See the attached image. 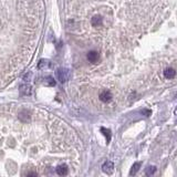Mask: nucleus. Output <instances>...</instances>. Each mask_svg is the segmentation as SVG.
Returning <instances> with one entry per match:
<instances>
[{
  "label": "nucleus",
  "mask_w": 177,
  "mask_h": 177,
  "mask_svg": "<svg viewBox=\"0 0 177 177\" xmlns=\"http://www.w3.org/2000/svg\"><path fill=\"white\" fill-rule=\"evenodd\" d=\"M141 113H142V114H144L145 116H149L152 112H151V110H146V109H145V110H142Z\"/></svg>",
  "instance_id": "4468645a"
},
{
  "label": "nucleus",
  "mask_w": 177,
  "mask_h": 177,
  "mask_svg": "<svg viewBox=\"0 0 177 177\" xmlns=\"http://www.w3.org/2000/svg\"><path fill=\"white\" fill-rule=\"evenodd\" d=\"M176 113H177V110H176Z\"/></svg>",
  "instance_id": "dca6fc26"
},
{
  "label": "nucleus",
  "mask_w": 177,
  "mask_h": 177,
  "mask_svg": "<svg viewBox=\"0 0 177 177\" xmlns=\"http://www.w3.org/2000/svg\"><path fill=\"white\" fill-rule=\"evenodd\" d=\"M87 60L90 62H92V63H95V62L99 60V53H97V51H90L89 53H87Z\"/></svg>",
  "instance_id": "0eeeda50"
},
{
  "label": "nucleus",
  "mask_w": 177,
  "mask_h": 177,
  "mask_svg": "<svg viewBox=\"0 0 177 177\" xmlns=\"http://www.w3.org/2000/svg\"><path fill=\"white\" fill-rule=\"evenodd\" d=\"M50 61L49 60H41V61L38 63V69L39 70H45V69L50 68Z\"/></svg>",
  "instance_id": "9d476101"
},
{
  "label": "nucleus",
  "mask_w": 177,
  "mask_h": 177,
  "mask_svg": "<svg viewBox=\"0 0 177 177\" xmlns=\"http://www.w3.org/2000/svg\"><path fill=\"white\" fill-rule=\"evenodd\" d=\"M55 171H57V174L60 175V176H65V175L68 174V166L64 164L62 165H59L58 167L55 168Z\"/></svg>",
  "instance_id": "39448f33"
},
{
  "label": "nucleus",
  "mask_w": 177,
  "mask_h": 177,
  "mask_svg": "<svg viewBox=\"0 0 177 177\" xmlns=\"http://www.w3.org/2000/svg\"><path fill=\"white\" fill-rule=\"evenodd\" d=\"M100 100L104 103H107L112 100V93L110 91H103L102 93L100 94Z\"/></svg>",
  "instance_id": "20e7f679"
},
{
  "label": "nucleus",
  "mask_w": 177,
  "mask_h": 177,
  "mask_svg": "<svg viewBox=\"0 0 177 177\" xmlns=\"http://www.w3.org/2000/svg\"><path fill=\"white\" fill-rule=\"evenodd\" d=\"M101 132H102V134H103L104 136H105V139H106V143L109 144L110 142H111V139H112V134H111V131H110L109 129H105V127H101Z\"/></svg>",
  "instance_id": "1a4fd4ad"
},
{
  "label": "nucleus",
  "mask_w": 177,
  "mask_h": 177,
  "mask_svg": "<svg viewBox=\"0 0 177 177\" xmlns=\"http://www.w3.org/2000/svg\"><path fill=\"white\" fill-rule=\"evenodd\" d=\"M45 83L48 84V85H50V87H54L55 85V80L52 77H48L47 79H45Z\"/></svg>",
  "instance_id": "ddd939ff"
},
{
  "label": "nucleus",
  "mask_w": 177,
  "mask_h": 177,
  "mask_svg": "<svg viewBox=\"0 0 177 177\" xmlns=\"http://www.w3.org/2000/svg\"><path fill=\"white\" fill-rule=\"evenodd\" d=\"M31 75H32V74L30 73H28V74H26V75H25V77H23V80L25 81H30V77H31Z\"/></svg>",
  "instance_id": "2eb2a0df"
},
{
  "label": "nucleus",
  "mask_w": 177,
  "mask_h": 177,
  "mask_svg": "<svg viewBox=\"0 0 177 177\" xmlns=\"http://www.w3.org/2000/svg\"><path fill=\"white\" fill-rule=\"evenodd\" d=\"M102 171L107 175H111L114 171V164L111 161H106L103 165H102Z\"/></svg>",
  "instance_id": "f03ea898"
},
{
  "label": "nucleus",
  "mask_w": 177,
  "mask_h": 177,
  "mask_svg": "<svg viewBox=\"0 0 177 177\" xmlns=\"http://www.w3.org/2000/svg\"><path fill=\"white\" fill-rule=\"evenodd\" d=\"M19 92L23 97H29L31 95V87L28 84H22V85H20Z\"/></svg>",
  "instance_id": "7ed1b4c3"
},
{
  "label": "nucleus",
  "mask_w": 177,
  "mask_h": 177,
  "mask_svg": "<svg viewBox=\"0 0 177 177\" xmlns=\"http://www.w3.org/2000/svg\"><path fill=\"white\" fill-rule=\"evenodd\" d=\"M70 71L68 69H58L57 72H55V77L57 79L59 80V82H61V83H64L70 79Z\"/></svg>",
  "instance_id": "f257e3e1"
},
{
  "label": "nucleus",
  "mask_w": 177,
  "mask_h": 177,
  "mask_svg": "<svg viewBox=\"0 0 177 177\" xmlns=\"http://www.w3.org/2000/svg\"><path fill=\"white\" fill-rule=\"evenodd\" d=\"M164 77H166V79H174L175 77H176V71L174 70V69L172 68H167L164 70Z\"/></svg>",
  "instance_id": "423d86ee"
},
{
  "label": "nucleus",
  "mask_w": 177,
  "mask_h": 177,
  "mask_svg": "<svg viewBox=\"0 0 177 177\" xmlns=\"http://www.w3.org/2000/svg\"><path fill=\"white\" fill-rule=\"evenodd\" d=\"M155 172H156V167L153 166V165H149L145 169V174L147 175V176H153L155 174Z\"/></svg>",
  "instance_id": "f8f14e48"
},
{
  "label": "nucleus",
  "mask_w": 177,
  "mask_h": 177,
  "mask_svg": "<svg viewBox=\"0 0 177 177\" xmlns=\"http://www.w3.org/2000/svg\"><path fill=\"white\" fill-rule=\"evenodd\" d=\"M139 168H141V163L139 162H136L135 164L133 165L132 168H131V172H129V175L133 176V175H135L137 172L139 171Z\"/></svg>",
  "instance_id": "9b49d317"
},
{
  "label": "nucleus",
  "mask_w": 177,
  "mask_h": 177,
  "mask_svg": "<svg viewBox=\"0 0 177 177\" xmlns=\"http://www.w3.org/2000/svg\"><path fill=\"white\" fill-rule=\"evenodd\" d=\"M103 22V19H102V17L97 15V16H94L92 19H91V25L93 27H100Z\"/></svg>",
  "instance_id": "6e6552de"
}]
</instances>
